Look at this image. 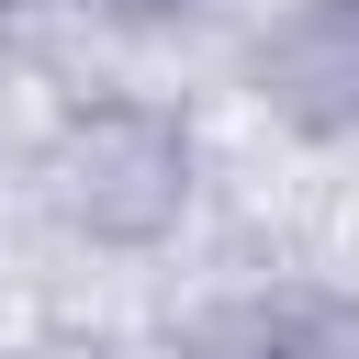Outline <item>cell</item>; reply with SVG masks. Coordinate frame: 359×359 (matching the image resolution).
Returning a JSON list of instances; mask_svg holds the SVG:
<instances>
[{"label": "cell", "mask_w": 359, "mask_h": 359, "mask_svg": "<svg viewBox=\"0 0 359 359\" xmlns=\"http://www.w3.org/2000/svg\"><path fill=\"white\" fill-rule=\"evenodd\" d=\"M56 213L90 236V247H157L180 236L191 213V123L157 112V101H79L56 123Z\"/></svg>", "instance_id": "cell-1"}, {"label": "cell", "mask_w": 359, "mask_h": 359, "mask_svg": "<svg viewBox=\"0 0 359 359\" xmlns=\"http://www.w3.org/2000/svg\"><path fill=\"white\" fill-rule=\"evenodd\" d=\"M269 359H359V303H348V292H292V303H269Z\"/></svg>", "instance_id": "cell-3"}, {"label": "cell", "mask_w": 359, "mask_h": 359, "mask_svg": "<svg viewBox=\"0 0 359 359\" xmlns=\"http://www.w3.org/2000/svg\"><path fill=\"white\" fill-rule=\"evenodd\" d=\"M258 101L292 135H359V0H303L258 34Z\"/></svg>", "instance_id": "cell-2"}, {"label": "cell", "mask_w": 359, "mask_h": 359, "mask_svg": "<svg viewBox=\"0 0 359 359\" xmlns=\"http://www.w3.org/2000/svg\"><path fill=\"white\" fill-rule=\"evenodd\" d=\"M101 11H123V22H168V11H191V0H101Z\"/></svg>", "instance_id": "cell-4"}]
</instances>
